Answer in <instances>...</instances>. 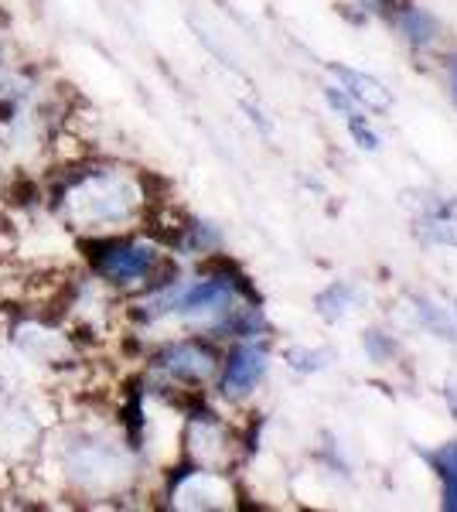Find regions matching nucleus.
<instances>
[{
  "label": "nucleus",
  "mask_w": 457,
  "mask_h": 512,
  "mask_svg": "<svg viewBox=\"0 0 457 512\" xmlns=\"http://www.w3.org/2000/svg\"><path fill=\"white\" fill-rule=\"evenodd\" d=\"M157 369L178 383H205L215 373V355L202 342H174L157 355Z\"/></svg>",
  "instance_id": "6"
},
{
  "label": "nucleus",
  "mask_w": 457,
  "mask_h": 512,
  "mask_svg": "<svg viewBox=\"0 0 457 512\" xmlns=\"http://www.w3.org/2000/svg\"><path fill=\"white\" fill-rule=\"evenodd\" d=\"M287 362L297 373H318L328 362V352H307V349H287Z\"/></svg>",
  "instance_id": "13"
},
{
  "label": "nucleus",
  "mask_w": 457,
  "mask_h": 512,
  "mask_svg": "<svg viewBox=\"0 0 457 512\" xmlns=\"http://www.w3.org/2000/svg\"><path fill=\"white\" fill-rule=\"evenodd\" d=\"M427 236L440 239V243H457V226L454 222H427Z\"/></svg>",
  "instance_id": "15"
},
{
  "label": "nucleus",
  "mask_w": 457,
  "mask_h": 512,
  "mask_svg": "<svg viewBox=\"0 0 457 512\" xmlns=\"http://www.w3.org/2000/svg\"><path fill=\"white\" fill-rule=\"evenodd\" d=\"M355 301H359V294H355L348 284H331L328 291L318 294V311L324 321H338L355 308Z\"/></svg>",
  "instance_id": "9"
},
{
  "label": "nucleus",
  "mask_w": 457,
  "mask_h": 512,
  "mask_svg": "<svg viewBox=\"0 0 457 512\" xmlns=\"http://www.w3.org/2000/svg\"><path fill=\"white\" fill-rule=\"evenodd\" d=\"M365 345H369V349H372V355H376V359H382V355H386V345H382L379 332H369V335H365Z\"/></svg>",
  "instance_id": "16"
},
{
  "label": "nucleus",
  "mask_w": 457,
  "mask_h": 512,
  "mask_svg": "<svg viewBox=\"0 0 457 512\" xmlns=\"http://www.w3.org/2000/svg\"><path fill=\"white\" fill-rule=\"evenodd\" d=\"M144 188L123 171H82L62 192V216L82 233H120L140 219Z\"/></svg>",
  "instance_id": "1"
},
{
  "label": "nucleus",
  "mask_w": 457,
  "mask_h": 512,
  "mask_svg": "<svg viewBox=\"0 0 457 512\" xmlns=\"http://www.w3.org/2000/svg\"><path fill=\"white\" fill-rule=\"evenodd\" d=\"M99 280L116 287H137L147 284V280L157 277V270L164 267V256L157 253V246L151 243H123V239H113V243H99L96 253H89Z\"/></svg>",
  "instance_id": "2"
},
{
  "label": "nucleus",
  "mask_w": 457,
  "mask_h": 512,
  "mask_svg": "<svg viewBox=\"0 0 457 512\" xmlns=\"http://www.w3.org/2000/svg\"><path fill=\"white\" fill-rule=\"evenodd\" d=\"M348 127H352V134H355V140H359V147H365V151H379V137L372 134L369 127H365L359 113H355V117H348Z\"/></svg>",
  "instance_id": "14"
},
{
  "label": "nucleus",
  "mask_w": 457,
  "mask_h": 512,
  "mask_svg": "<svg viewBox=\"0 0 457 512\" xmlns=\"http://www.w3.org/2000/svg\"><path fill=\"white\" fill-rule=\"evenodd\" d=\"M65 472L76 478L82 489H110L116 475L127 472V465H123V454L113 451L110 444L82 437L65 454Z\"/></svg>",
  "instance_id": "3"
},
{
  "label": "nucleus",
  "mask_w": 457,
  "mask_h": 512,
  "mask_svg": "<svg viewBox=\"0 0 457 512\" xmlns=\"http://www.w3.org/2000/svg\"><path fill=\"white\" fill-rule=\"evenodd\" d=\"M417 318H420V325L434 328V332H437L440 338H454L451 318H447V311H444V308H437V304L420 301V304H417Z\"/></svg>",
  "instance_id": "12"
},
{
  "label": "nucleus",
  "mask_w": 457,
  "mask_h": 512,
  "mask_svg": "<svg viewBox=\"0 0 457 512\" xmlns=\"http://www.w3.org/2000/svg\"><path fill=\"white\" fill-rule=\"evenodd\" d=\"M451 89H454V99H457V55H454V62H451Z\"/></svg>",
  "instance_id": "17"
},
{
  "label": "nucleus",
  "mask_w": 457,
  "mask_h": 512,
  "mask_svg": "<svg viewBox=\"0 0 457 512\" xmlns=\"http://www.w3.org/2000/svg\"><path fill=\"white\" fill-rule=\"evenodd\" d=\"M440 475H444V506L457 512V444L440 451Z\"/></svg>",
  "instance_id": "11"
},
{
  "label": "nucleus",
  "mask_w": 457,
  "mask_h": 512,
  "mask_svg": "<svg viewBox=\"0 0 457 512\" xmlns=\"http://www.w3.org/2000/svg\"><path fill=\"white\" fill-rule=\"evenodd\" d=\"M171 499L178 509H229L232 485L222 472L198 468V472H188L178 485H174Z\"/></svg>",
  "instance_id": "4"
},
{
  "label": "nucleus",
  "mask_w": 457,
  "mask_h": 512,
  "mask_svg": "<svg viewBox=\"0 0 457 512\" xmlns=\"http://www.w3.org/2000/svg\"><path fill=\"white\" fill-rule=\"evenodd\" d=\"M403 31L410 35L413 45H420V48L434 45L437 35H440L434 14H427V11H410V14H403Z\"/></svg>",
  "instance_id": "10"
},
{
  "label": "nucleus",
  "mask_w": 457,
  "mask_h": 512,
  "mask_svg": "<svg viewBox=\"0 0 457 512\" xmlns=\"http://www.w3.org/2000/svg\"><path fill=\"white\" fill-rule=\"evenodd\" d=\"M185 441H188L191 461H195L198 468H212V472H219V468L229 465V434L212 414H198L195 420H191Z\"/></svg>",
  "instance_id": "5"
},
{
  "label": "nucleus",
  "mask_w": 457,
  "mask_h": 512,
  "mask_svg": "<svg viewBox=\"0 0 457 512\" xmlns=\"http://www.w3.org/2000/svg\"><path fill=\"white\" fill-rule=\"evenodd\" d=\"M335 79L345 86V93L355 99V103H362L365 110H372V113H386L389 106H393V96H389V89L382 86L379 79H372V76H362V72H355V69H345V65H335Z\"/></svg>",
  "instance_id": "8"
},
{
  "label": "nucleus",
  "mask_w": 457,
  "mask_h": 512,
  "mask_svg": "<svg viewBox=\"0 0 457 512\" xmlns=\"http://www.w3.org/2000/svg\"><path fill=\"white\" fill-rule=\"evenodd\" d=\"M267 373V352L260 345H239L226 362V376H222V390L229 396H243L253 390Z\"/></svg>",
  "instance_id": "7"
}]
</instances>
